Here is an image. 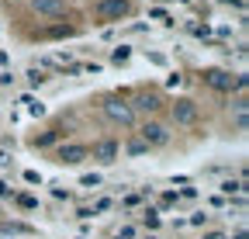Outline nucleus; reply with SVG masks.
<instances>
[{
  "label": "nucleus",
  "instance_id": "obj_1",
  "mask_svg": "<svg viewBox=\"0 0 249 239\" xmlns=\"http://www.w3.org/2000/svg\"><path fill=\"white\" fill-rule=\"evenodd\" d=\"M101 114L107 118L111 125H118V129H132V125L139 122L124 94H104V97H101Z\"/></svg>",
  "mask_w": 249,
  "mask_h": 239
},
{
  "label": "nucleus",
  "instance_id": "obj_2",
  "mask_svg": "<svg viewBox=\"0 0 249 239\" xmlns=\"http://www.w3.org/2000/svg\"><path fill=\"white\" fill-rule=\"evenodd\" d=\"M201 80H204V87H211V91H218V94H246V76L242 73H232V70H218V66H211V70H204L201 73Z\"/></svg>",
  "mask_w": 249,
  "mask_h": 239
},
{
  "label": "nucleus",
  "instance_id": "obj_3",
  "mask_svg": "<svg viewBox=\"0 0 249 239\" xmlns=\"http://www.w3.org/2000/svg\"><path fill=\"white\" fill-rule=\"evenodd\" d=\"M139 142H142L145 149H160V146H166V142H170V125L160 122V118H145V122L139 125Z\"/></svg>",
  "mask_w": 249,
  "mask_h": 239
},
{
  "label": "nucleus",
  "instance_id": "obj_4",
  "mask_svg": "<svg viewBox=\"0 0 249 239\" xmlns=\"http://www.w3.org/2000/svg\"><path fill=\"white\" fill-rule=\"evenodd\" d=\"M128 97V104H132V111H135V118L139 114H145V118H156V111L163 108V94L160 91H135V94H124Z\"/></svg>",
  "mask_w": 249,
  "mask_h": 239
},
{
  "label": "nucleus",
  "instance_id": "obj_5",
  "mask_svg": "<svg viewBox=\"0 0 249 239\" xmlns=\"http://www.w3.org/2000/svg\"><path fill=\"white\" fill-rule=\"evenodd\" d=\"M132 14V0H97L93 4V18H97L101 24H114L121 18Z\"/></svg>",
  "mask_w": 249,
  "mask_h": 239
},
{
  "label": "nucleus",
  "instance_id": "obj_6",
  "mask_svg": "<svg viewBox=\"0 0 249 239\" xmlns=\"http://www.w3.org/2000/svg\"><path fill=\"white\" fill-rule=\"evenodd\" d=\"M170 118H173L177 125L191 129V125L201 122V108H197V101H191V97H177V101L170 104Z\"/></svg>",
  "mask_w": 249,
  "mask_h": 239
},
{
  "label": "nucleus",
  "instance_id": "obj_7",
  "mask_svg": "<svg viewBox=\"0 0 249 239\" xmlns=\"http://www.w3.org/2000/svg\"><path fill=\"white\" fill-rule=\"evenodd\" d=\"M87 149H90V160H97L101 166H111V163L121 160V142L118 139H97V142L87 146Z\"/></svg>",
  "mask_w": 249,
  "mask_h": 239
},
{
  "label": "nucleus",
  "instance_id": "obj_8",
  "mask_svg": "<svg viewBox=\"0 0 249 239\" xmlns=\"http://www.w3.org/2000/svg\"><path fill=\"white\" fill-rule=\"evenodd\" d=\"M28 7L45 21H59L70 14V0H28Z\"/></svg>",
  "mask_w": 249,
  "mask_h": 239
},
{
  "label": "nucleus",
  "instance_id": "obj_9",
  "mask_svg": "<svg viewBox=\"0 0 249 239\" xmlns=\"http://www.w3.org/2000/svg\"><path fill=\"white\" fill-rule=\"evenodd\" d=\"M55 160L66 166H80L83 160H90V149H87V142H62L55 149Z\"/></svg>",
  "mask_w": 249,
  "mask_h": 239
},
{
  "label": "nucleus",
  "instance_id": "obj_10",
  "mask_svg": "<svg viewBox=\"0 0 249 239\" xmlns=\"http://www.w3.org/2000/svg\"><path fill=\"white\" fill-rule=\"evenodd\" d=\"M62 135H66L62 129H52V132H42V135H35V139H31V146H35V149H45V146H55Z\"/></svg>",
  "mask_w": 249,
  "mask_h": 239
},
{
  "label": "nucleus",
  "instance_id": "obj_11",
  "mask_svg": "<svg viewBox=\"0 0 249 239\" xmlns=\"http://www.w3.org/2000/svg\"><path fill=\"white\" fill-rule=\"evenodd\" d=\"M124 153H128V156H145V153H149V149H145V146H142L139 139H132L128 146H124Z\"/></svg>",
  "mask_w": 249,
  "mask_h": 239
},
{
  "label": "nucleus",
  "instance_id": "obj_12",
  "mask_svg": "<svg viewBox=\"0 0 249 239\" xmlns=\"http://www.w3.org/2000/svg\"><path fill=\"white\" fill-rule=\"evenodd\" d=\"M128 55H132L128 45H118V49H114V63H128Z\"/></svg>",
  "mask_w": 249,
  "mask_h": 239
},
{
  "label": "nucleus",
  "instance_id": "obj_13",
  "mask_svg": "<svg viewBox=\"0 0 249 239\" xmlns=\"http://www.w3.org/2000/svg\"><path fill=\"white\" fill-rule=\"evenodd\" d=\"M28 80H31V87H42V83H45V73H42V70H31Z\"/></svg>",
  "mask_w": 249,
  "mask_h": 239
},
{
  "label": "nucleus",
  "instance_id": "obj_14",
  "mask_svg": "<svg viewBox=\"0 0 249 239\" xmlns=\"http://www.w3.org/2000/svg\"><path fill=\"white\" fill-rule=\"evenodd\" d=\"M18 204H21V208H35L38 201H35V198H31V194H18Z\"/></svg>",
  "mask_w": 249,
  "mask_h": 239
},
{
  "label": "nucleus",
  "instance_id": "obj_15",
  "mask_svg": "<svg viewBox=\"0 0 249 239\" xmlns=\"http://www.w3.org/2000/svg\"><path fill=\"white\" fill-rule=\"evenodd\" d=\"M145 225H149V229H156V225H160V215H156V212H152V208H149V212H145Z\"/></svg>",
  "mask_w": 249,
  "mask_h": 239
},
{
  "label": "nucleus",
  "instance_id": "obj_16",
  "mask_svg": "<svg viewBox=\"0 0 249 239\" xmlns=\"http://www.w3.org/2000/svg\"><path fill=\"white\" fill-rule=\"evenodd\" d=\"M97 184H101L97 173H87V177H83V187H97Z\"/></svg>",
  "mask_w": 249,
  "mask_h": 239
},
{
  "label": "nucleus",
  "instance_id": "obj_17",
  "mask_svg": "<svg viewBox=\"0 0 249 239\" xmlns=\"http://www.w3.org/2000/svg\"><path fill=\"white\" fill-rule=\"evenodd\" d=\"M14 160H11V153H7V149H0V170H7Z\"/></svg>",
  "mask_w": 249,
  "mask_h": 239
},
{
  "label": "nucleus",
  "instance_id": "obj_18",
  "mask_svg": "<svg viewBox=\"0 0 249 239\" xmlns=\"http://www.w3.org/2000/svg\"><path fill=\"white\" fill-rule=\"evenodd\" d=\"M24 181H28V184H38V181H42V177H38L35 170H24Z\"/></svg>",
  "mask_w": 249,
  "mask_h": 239
},
{
  "label": "nucleus",
  "instance_id": "obj_19",
  "mask_svg": "<svg viewBox=\"0 0 249 239\" xmlns=\"http://www.w3.org/2000/svg\"><path fill=\"white\" fill-rule=\"evenodd\" d=\"M7 194H11V191H7V184H4V181H0V198H7Z\"/></svg>",
  "mask_w": 249,
  "mask_h": 239
},
{
  "label": "nucleus",
  "instance_id": "obj_20",
  "mask_svg": "<svg viewBox=\"0 0 249 239\" xmlns=\"http://www.w3.org/2000/svg\"><path fill=\"white\" fill-rule=\"evenodd\" d=\"M145 239H160V236H145Z\"/></svg>",
  "mask_w": 249,
  "mask_h": 239
}]
</instances>
